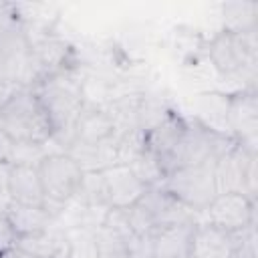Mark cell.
Returning a JSON list of instances; mask_svg holds the SVG:
<instances>
[{
	"label": "cell",
	"mask_w": 258,
	"mask_h": 258,
	"mask_svg": "<svg viewBox=\"0 0 258 258\" xmlns=\"http://www.w3.org/2000/svg\"><path fill=\"white\" fill-rule=\"evenodd\" d=\"M0 133L16 147H40L54 137L48 113L32 87H14L0 103Z\"/></svg>",
	"instance_id": "1"
},
{
	"label": "cell",
	"mask_w": 258,
	"mask_h": 258,
	"mask_svg": "<svg viewBox=\"0 0 258 258\" xmlns=\"http://www.w3.org/2000/svg\"><path fill=\"white\" fill-rule=\"evenodd\" d=\"M32 89L38 95L44 111L48 113V119L54 129V137H60L62 133L73 135V127L81 111L85 109V95L81 83L75 81L67 71H60L40 79Z\"/></svg>",
	"instance_id": "2"
},
{
	"label": "cell",
	"mask_w": 258,
	"mask_h": 258,
	"mask_svg": "<svg viewBox=\"0 0 258 258\" xmlns=\"http://www.w3.org/2000/svg\"><path fill=\"white\" fill-rule=\"evenodd\" d=\"M214 165L216 159H208L204 163L173 169L163 177L161 187L181 206L196 214H204L210 202L218 196Z\"/></svg>",
	"instance_id": "3"
},
{
	"label": "cell",
	"mask_w": 258,
	"mask_h": 258,
	"mask_svg": "<svg viewBox=\"0 0 258 258\" xmlns=\"http://www.w3.org/2000/svg\"><path fill=\"white\" fill-rule=\"evenodd\" d=\"M256 30L232 32L222 30L208 42V58L220 75H244L256 69Z\"/></svg>",
	"instance_id": "4"
},
{
	"label": "cell",
	"mask_w": 258,
	"mask_h": 258,
	"mask_svg": "<svg viewBox=\"0 0 258 258\" xmlns=\"http://www.w3.org/2000/svg\"><path fill=\"white\" fill-rule=\"evenodd\" d=\"M36 169L46 198V208L56 216L52 206H64L75 200L83 179V169L67 151L42 155L36 161Z\"/></svg>",
	"instance_id": "5"
},
{
	"label": "cell",
	"mask_w": 258,
	"mask_h": 258,
	"mask_svg": "<svg viewBox=\"0 0 258 258\" xmlns=\"http://www.w3.org/2000/svg\"><path fill=\"white\" fill-rule=\"evenodd\" d=\"M214 173L218 194H246L256 202V151L234 141L218 155Z\"/></svg>",
	"instance_id": "6"
},
{
	"label": "cell",
	"mask_w": 258,
	"mask_h": 258,
	"mask_svg": "<svg viewBox=\"0 0 258 258\" xmlns=\"http://www.w3.org/2000/svg\"><path fill=\"white\" fill-rule=\"evenodd\" d=\"M208 224L228 230L242 232L256 222V202L246 194H218L204 210Z\"/></svg>",
	"instance_id": "7"
},
{
	"label": "cell",
	"mask_w": 258,
	"mask_h": 258,
	"mask_svg": "<svg viewBox=\"0 0 258 258\" xmlns=\"http://www.w3.org/2000/svg\"><path fill=\"white\" fill-rule=\"evenodd\" d=\"M226 123L234 131V139L250 151H256L258 133V99L254 89H242L226 101Z\"/></svg>",
	"instance_id": "8"
},
{
	"label": "cell",
	"mask_w": 258,
	"mask_h": 258,
	"mask_svg": "<svg viewBox=\"0 0 258 258\" xmlns=\"http://www.w3.org/2000/svg\"><path fill=\"white\" fill-rule=\"evenodd\" d=\"M101 173H103V181H105L109 210H127L131 206L139 204L141 198L149 189L137 177V173L131 169V165L113 163V165L101 169Z\"/></svg>",
	"instance_id": "9"
},
{
	"label": "cell",
	"mask_w": 258,
	"mask_h": 258,
	"mask_svg": "<svg viewBox=\"0 0 258 258\" xmlns=\"http://www.w3.org/2000/svg\"><path fill=\"white\" fill-rule=\"evenodd\" d=\"M248 230V228H246ZM228 232L208 222H198L191 236L189 258H232L242 244L244 232Z\"/></svg>",
	"instance_id": "10"
},
{
	"label": "cell",
	"mask_w": 258,
	"mask_h": 258,
	"mask_svg": "<svg viewBox=\"0 0 258 258\" xmlns=\"http://www.w3.org/2000/svg\"><path fill=\"white\" fill-rule=\"evenodd\" d=\"M196 224L198 222H175L159 226L145 240L149 258H189Z\"/></svg>",
	"instance_id": "11"
},
{
	"label": "cell",
	"mask_w": 258,
	"mask_h": 258,
	"mask_svg": "<svg viewBox=\"0 0 258 258\" xmlns=\"http://www.w3.org/2000/svg\"><path fill=\"white\" fill-rule=\"evenodd\" d=\"M8 202L46 208V198H44V191H42V183H40V177H38L36 163L14 161L10 165V173H8Z\"/></svg>",
	"instance_id": "12"
},
{
	"label": "cell",
	"mask_w": 258,
	"mask_h": 258,
	"mask_svg": "<svg viewBox=\"0 0 258 258\" xmlns=\"http://www.w3.org/2000/svg\"><path fill=\"white\" fill-rule=\"evenodd\" d=\"M117 141L115 121L107 109L101 107H85L73 127V135L69 143H83V145H99L105 141Z\"/></svg>",
	"instance_id": "13"
},
{
	"label": "cell",
	"mask_w": 258,
	"mask_h": 258,
	"mask_svg": "<svg viewBox=\"0 0 258 258\" xmlns=\"http://www.w3.org/2000/svg\"><path fill=\"white\" fill-rule=\"evenodd\" d=\"M4 214L12 226V230L16 232V238L22 236H32V234H40L48 228H52V212L42 208V206H24V204H16V202H6L4 204Z\"/></svg>",
	"instance_id": "14"
},
{
	"label": "cell",
	"mask_w": 258,
	"mask_h": 258,
	"mask_svg": "<svg viewBox=\"0 0 258 258\" xmlns=\"http://www.w3.org/2000/svg\"><path fill=\"white\" fill-rule=\"evenodd\" d=\"M224 30L232 32H248L256 30L258 4L256 2H228L222 6Z\"/></svg>",
	"instance_id": "15"
},
{
	"label": "cell",
	"mask_w": 258,
	"mask_h": 258,
	"mask_svg": "<svg viewBox=\"0 0 258 258\" xmlns=\"http://www.w3.org/2000/svg\"><path fill=\"white\" fill-rule=\"evenodd\" d=\"M67 244H64V258H99L93 226L79 224L64 232Z\"/></svg>",
	"instance_id": "16"
},
{
	"label": "cell",
	"mask_w": 258,
	"mask_h": 258,
	"mask_svg": "<svg viewBox=\"0 0 258 258\" xmlns=\"http://www.w3.org/2000/svg\"><path fill=\"white\" fill-rule=\"evenodd\" d=\"M16 244V232L12 230L4 210H0V254Z\"/></svg>",
	"instance_id": "17"
},
{
	"label": "cell",
	"mask_w": 258,
	"mask_h": 258,
	"mask_svg": "<svg viewBox=\"0 0 258 258\" xmlns=\"http://www.w3.org/2000/svg\"><path fill=\"white\" fill-rule=\"evenodd\" d=\"M0 258H34V256H30V254H26V252L18 250L16 246H12V248H8L6 252H2V254H0Z\"/></svg>",
	"instance_id": "18"
}]
</instances>
